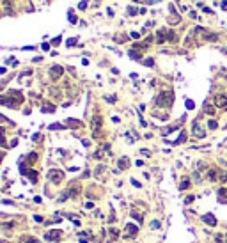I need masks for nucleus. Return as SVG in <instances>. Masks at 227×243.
I'll list each match as a JSON object with an SVG mask.
<instances>
[{
	"label": "nucleus",
	"mask_w": 227,
	"mask_h": 243,
	"mask_svg": "<svg viewBox=\"0 0 227 243\" xmlns=\"http://www.w3.org/2000/svg\"><path fill=\"white\" fill-rule=\"evenodd\" d=\"M144 64H146V66H149V68H151V66L154 64V62H153V59H146V60H144Z\"/></svg>",
	"instance_id": "a211bd4d"
},
{
	"label": "nucleus",
	"mask_w": 227,
	"mask_h": 243,
	"mask_svg": "<svg viewBox=\"0 0 227 243\" xmlns=\"http://www.w3.org/2000/svg\"><path fill=\"white\" fill-rule=\"evenodd\" d=\"M53 110V107H50V105H46V107H43V112H52Z\"/></svg>",
	"instance_id": "aec40b11"
},
{
	"label": "nucleus",
	"mask_w": 227,
	"mask_h": 243,
	"mask_svg": "<svg viewBox=\"0 0 227 243\" xmlns=\"http://www.w3.org/2000/svg\"><path fill=\"white\" fill-rule=\"evenodd\" d=\"M131 216H133V218H135L137 222H142V220H144V216H140L138 213H131Z\"/></svg>",
	"instance_id": "4468645a"
},
{
	"label": "nucleus",
	"mask_w": 227,
	"mask_h": 243,
	"mask_svg": "<svg viewBox=\"0 0 227 243\" xmlns=\"http://www.w3.org/2000/svg\"><path fill=\"white\" fill-rule=\"evenodd\" d=\"M50 179L53 181V183H59V181L62 179V172L60 170H52L50 172Z\"/></svg>",
	"instance_id": "0eeeda50"
},
{
	"label": "nucleus",
	"mask_w": 227,
	"mask_h": 243,
	"mask_svg": "<svg viewBox=\"0 0 227 243\" xmlns=\"http://www.w3.org/2000/svg\"><path fill=\"white\" fill-rule=\"evenodd\" d=\"M215 105H216V107H220V108H227V96L218 94V96L215 98Z\"/></svg>",
	"instance_id": "20e7f679"
},
{
	"label": "nucleus",
	"mask_w": 227,
	"mask_h": 243,
	"mask_svg": "<svg viewBox=\"0 0 227 243\" xmlns=\"http://www.w3.org/2000/svg\"><path fill=\"white\" fill-rule=\"evenodd\" d=\"M223 52H225V53H227V48H225V50H223Z\"/></svg>",
	"instance_id": "b1692460"
},
{
	"label": "nucleus",
	"mask_w": 227,
	"mask_h": 243,
	"mask_svg": "<svg viewBox=\"0 0 227 243\" xmlns=\"http://www.w3.org/2000/svg\"><path fill=\"white\" fill-rule=\"evenodd\" d=\"M172 101H174V94H172L170 91H167V92H161V94L156 98V105H158V107H170Z\"/></svg>",
	"instance_id": "f257e3e1"
},
{
	"label": "nucleus",
	"mask_w": 227,
	"mask_h": 243,
	"mask_svg": "<svg viewBox=\"0 0 227 243\" xmlns=\"http://www.w3.org/2000/svg\"><path fill=\"white\" fill-rule=\"evenodd\" d=\"M131 183H133V185H135L137 188H140V183H138V181H135V179H131Z\"/></svg>",
	"instance_id": "5701e85b"
},
{
	"label": "nucleus",
	"mask_w": 227,
	"mask_h": 243,
	"mask_svg": "<svg viewBox=\"0 0 227 243\" xmlns=\"http://www.w3.org/2000/svg\"><path fill=\"white\" fill-rule=\"evenodd\" d=\"M124 231H126V238H135V236H137V232H138V227H137V225H133V224H128Z\"/></svg>",
	"instance_id": "7ed1b4c3"
},
{
	"label": "nucleus",
	"mask_w": 227,
	"mask_h": 243,
	"mask_svg": "<svg viewBox=\"0 0 227 243\" xmlns=\"http://www.w3.org/2000/svg\"><path fill=\"white\" fill-rule=\"evenodd\" d=\"M208 177H209L211 181L218 179V170H216V169H211V170H209V174H208Z\"/></svg>",
	"instance_id": "f8f14e48"
},
{
	"label": "nucleus",
	"mask_w": 227,
	"mask_h": 243,
	"mask_svg": "<svg viewBox=\"0 0 227 243\" xmlns=\"http://www.w3.org/2000/svg\"><path fill=\"white\" fill-rule=\"evenodd\" d=\"M128 165H130L128 158H121L119 160V169H128Z\"/></svg>",
	"instance_id": "9d476101"
},
{
	"label": "nucleus",
	"mask_w": 227,
	"mask_h": 243,
	"mask_svg": "<svg viewBox=\"0 0 227 243\" xmlns=\"http://www.w3.org/2000/svg\"><path fill=\"white\" fill-rule=\"evenodd\" d=\"M192 202H193V195H190V197L184 199V204H192Z\"/></svg>",
	"instance_id": "6ab92c4d"
},
{
	"label": "nucleus",
	"mask_w": 227,
	"mask_h": 243,
	"mask_svg": "<svg viewBox=\"0 0 227 243\" xmlns=\"http://www.w3.org/2000/svg\"><path fill=\"white\" fill-rule=\"evenodd\" d=\"M60 236V232L59 231H50V232H46L45 234V239H57Z\"/></svg>",
	"instance_id": "1a4fd4ad"
},
{
	"label": "nucleus",
	"mask_w": 227,
	"mask_h": 243,
	"mask_svg": "<svg viewBox=\"0 0 227 243\" xmlns=\"http://www.w3.org/2000/svg\"><path fill=\"white\" fill-rule=\"evenodd\" d=\"M192 131H193V135H195L197 138H204V137H206V128H202V124L199 123V121H195V123H193Z\"/></svg>",
	"instance_id": "f03ea898"
},
{
	"label": "nucleus",
	"mask_w": 227,
	"mask_h": 243,
	"mask_svg": "<svg viewBox=\"0 0 227 243\" xmlns=\"http://www.w3.org/2000/svg\"><path fill=\"white\" fill-rule=\"evenodd\" d=\"M202 220L206 222V224H208V225H216V218L211 215V213H206L204 216H202Z\"/></svg>",
	"instance_id": "423d86ee"
},
{
	"label": "nucleus",
	"mask_w": 227,
	"mask_h": 243,
	"mask_svg": "<svg viewBox=\"0 0 227 243\" xmlns=\"http://www.w3.org/2000/svg\"><path fill=\"white\" fill-rule=\"evenodd\" d=\"M208 126H209L211 130H216V128H218V124H216V121H209V123H208Z\"/></svg>",
	"instance_id": "ddd939ff"
},
{
	"label": "nucleus",
	"mask_w": 227,
	"mask_h": 243,
	"mask_svg": "<svg viewBox=\"0 0 227 243\" xmlns=\"http://www.w3.org/2000/svg\"><path fill=\"white\" fill-rule=\"evenodd\" d=\"M50 75H52V78L55 80V78H59L60 75H62V68L60 66H53L52 69H50Z\"/></svg>",
	"instance_id": "6e6552de"
},
{
	"label": "nucleus",
	"mask_w": 227,
	"mask_h": 243,
	"mask_svg": "<svg viewBox=\"0 0 227 243\" xmlns=\"http://www.w3.org/2000/svg\"><path fill=\"white\" fill-rule=\"evenodd\" d=\"M151 227H153V229H158V227H160V222H153Z\"/></svg>",
	"instance_id": "412c9836"
},
{
	"label": "nucleus",
	"mask_w": 227,
	"mask_h": 243,
	"mask_svg": "<svg viewBox=\"0 0 227 243\" xmlns=\"http://www.w3.org/2000/svg\"><path fill=\"white\" fill-rule=\"evenodd\" d=\"M110 234H112V236H114V238H115V236H117V234H119V232H117V229H110Z\"/></svg>",
	"instance_id": "4be33fe9"
},
{
	"label": "nucleus",
	"mask_w": 227,
	"mask_h": 243,
	"mask_svg": "<svg viewBox=\"0 0 227 243\" xmlns=\"http://www.w3.org/2000/svg\"><path fill=\"white\" fill-rule=\"evenodd\" d=\"M193 107H195V105H193V101H192V99H186V108H188V110H192Z\"/></svg>",
	"instance_id": "dca6fc26"
},
{
	"label": "nucleus",
	"mask_w": 227,
	"mask_h": 243,
	"mask_svg": "<svg viewBox=\"0 0 227 243\" xmlns=\"http://www.w3.org/2000/svg\"><path fill=\"white\" fill-rule=\"evenodd\" d=\"M218 202H222V204H227V188H220L218 190Z\"/></svg>",
	"instance_id": "39448f33"
},
{
	"label": "nucleus",
	"mask_w": 227,
	"mask_h": 243,
	"mask_svg": "<svg viewBox=\"0 0 227 243\" xmlns=\"http://www.w3.org/2000/svg\"><path fill=\"white\" fill-rule=\"evenodd\" d=\"M130 57H131V59H140V55H138L135 50H131V52H130Z\"/></svg>",
	"instance_id": "f3484780"
},
{
	"label": "nucleus",
	"mask_w": 227,
	"mask_h": 243,
	"mask_svg": "<svg viewBox=\"0 0 227 243\" xmlns=\"http://www.w3.org/2000/svg\"><path fill=\"white\" fill-rule=\"evenodd\" d=\"M218 179H220V181H225V179H227V172H223V170H222V172L218 174Z\"/></svg>",
	"instance_id": "2eb2a0df"
},
{
	"label": "nucleus",
	"mask_w": 227,
	"mask_h": 243,
	"mask_svg": "<svg viewBox=\"0 0 227 243\" xmlns=\"http://www.w3.org/2000/svg\"><path fill=\"white\" fill-rule=\"evenodd\" d=\"M188 186H190V179H188V177H184V179L181 181V185H179V190H186Z\"/></svg>",
	"instance_id": "9b49d317"
}]
</instances>
